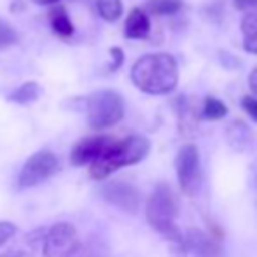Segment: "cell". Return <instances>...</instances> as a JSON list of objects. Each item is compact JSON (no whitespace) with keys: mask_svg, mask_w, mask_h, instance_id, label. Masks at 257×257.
<instances>
[{"mask_svg":"<svg viewBox=\"0 0 257 257\" xmlns=\"http://www.w3.org/2000/svg\"><path fill=\"white\" fill-rule=\"evenodd\" d=\"M96 7H98L100 16L110 23L122 16V0H96Z\"/></svg>","mask_w":257,"mask_h":257,"instance_id":"obj_16","label":"cell"},{"mask_svg":"<svg viewBox=\"0 0 257 257\" xmlns=\"http://www.w3.org/2000/svg\"><path fill=\"white\" fill-rule=\"evenodd\" d=\"M241 35H243V48L247 53L257 54V14L248 13L241 20Z\"/></svg>","mask_w":257,"mask_h":257,"instance_id":"obj_13","label":"cell"},{"mask_svg":"<svg viewBox=\"0 0 257 257\" xmlns=\"http://www.w3.org/2000/svg\"><path fill=\"white\" fill-rule=\"evenodd\" d=\"M248 84H250L252 93H254L255 98H257V67L250 72V77H248Z\"/></svg>","mask_w":257,"mask_h":257,"instance_id":"obj_25","label":"cell"},{"mask_svg":"<svg viewBox=\"0 0 257 257\" xmlns=\"http://www.w3.org/2000/svg\"><path fill=\"white\" fill-rule=\"evenodd\" d=\"M18 42V32L11 23L0 18V51L11 48Z\"/></svg>","mask_w":257,"mask_h":257,"instance_id":"obj_19","label":"cell"},{"mask_svg":"<svg viewBox=\"0 0 257 257\" xmlns=\"http://www.w3.org/2000/svg\"><path fill=\"white\" fill-rule=\"evenodd\" d=\"M70 257H100L98 254H96V250L95 248H91V247H79L77 248V252H75L74 255H70Z\"/></svg>","mask_w":257,"mask_h":257,"instance_id":"obj_22","label":"cell"},{"mask_svg":"<svg viewBox=\"0 0 257 257\" xmlns=\"http://www.w3.org/2000/svg\"><path fill=\"white\" fill-rule=\"evenodd\" d=\"M241 107H243V110L257 122V98L255 96H243V98H241Z\"/></svg>","mask_w":257,"mask_h":257,"instance_id":"obj_21","label":"cell"},{"mask_svg":"<svg viewBox=\"0 0 257 257\" xmlns=\"http://www.w3.org/2000/svg\"><path fill=\"white\" fill-rule=\"evenodd\" d=\"M177 198L173 194L172 187L168 184L161 182L154 187L149 201L146 206V217L147 222L158 231L161 236H165L179 252L184 250V234L175 226L177 217Z\"/></svg>","mask_w":257,"mask_h":257,"instance_id":"obj_3","label":"cell"},{"mask_svg":"<svg viewBox=\"0 0 257 257\" xmlns=\"http://www.w3.org/2000/svg\"><path fill=\"white\" fill-rule=\"evenodd\" d=\"M252 132L248 126H245L243 122H234V124L229 126V140L234 147H240V149H245L248 144L252 142Z\"/></svg>","mask_w":257,"mask_h":257,"instance_id":"obj_17","label":"cell"},{"mask_svg":"<svg viewBox=\"0 0 257 257\" xmlns=\"http://www.w3.org/2000/svg\"><path fill=\"white\" fill-rule=\"evenodd\" d=\"M147 7H149V13L166 16V14H175L182 7V2L180 0H149Z\"/></svg>","mask_w":257,"mask_h":257,"instance_id":"obj_18","label":"cell"},{"mask_svg":"<svg viewBox=\"0 0 257 257\" xmlns=\"http://www.w3.org/2000/svg\"><path fill=\"white\" fill-rule=\"evenodd\" d=\"M177 177L179 186L187 196H196L203 184L200 153L194 144H186L177 156Z\"/></svg>","mask_w":257,"mask_h":257,"instance_id":"obj_5","label":"cell"},{"mask_svg":"<svg viewBox=\"0 0 257 257\" xmlns=\"http://www.w3.org/2000/svg\"><path fill=\"white\" fill-rule=\"evenodd\" d=\"M58 170H60V161L56 156L51 151H39L25 161L23 168L18 175V186L21 189L35 187L51 179Z\"/></svg>","mask_w":257,"mask_h":257,"instance_id":"obj_6","label":"cell"},{"mask_svg":"<svg viewBox=\"0 0 257 257\" xmlns=\"http://www.w3.org/2000/svg\"><path fill=\"white\" fill-rule=\"evenodd\" d=\"M81 247L77 231L67 222L54 224L44 234L42 257H70Z\"/></svg>","mask_w":257,"mask_h":257,"instance_id":"obj_7","label":"cell"},{"mask_svg":"<svg viewBox=\"0 0 257 257\" xmlns=\"http://www.w3.org/2000/svg\"><path fill=\"white\" fill-rule=\"evenodd\" d=\"M184 250L198 257H220V243L200 229H191L184 234Z\"/></svg>","mask_w":257,"mask_h":257,"instance_id":"obj_10","label":"cell"},{"mask_svg":"<svg viewBox=\"0 0 257 257\" xmlns=\"http://www.w3.org/2000/svg\"><path fill=\"white\" fill-rule=\"evenodd\" d=\"M234 6L241 11H247V9H250V7L257 6V0H234Z\"/></svg>","mask_w":257,"mask_h":257,"instance_id":"obj_24","label":"cell"},{"mask_svg":"<svg viewBox=\"0 0 257 257\" xmlns=\"http://www.w3.org/2000/svg\"><path fill=\"white\" fill-rule=\"evenodd\" d=\"M86 115L93 130H107L124 117V100L110 89L96 91L86 100Z\"/></svg>","mask_w":257,"mask_h":257,"instance_id":"obj_4","label":"cell"},{"mask_svg":"<svg viewBox=\"0 0 257 257\" xmlns=\"http://www.w3.org/2000/svg\"><path fill=\"white\" fill-rule=\"evenodd\" d=\"M16 226H14L13 222H7V220H2L0 222V247L2 245H6L7 241L11 240V238L16 234Z\"/></svg>","mask_w":257,"mask_h":257,"instance_id":"obj_20","label":"cell"},{"mask_svg":"<svg viewBox=\"0 0 257 257\" xmlns=\"http://www.w3.org/2000/svg\"><path fill=\"white\" fill-rule=\"evenodd\" d=\"M110 53H112V56H114V60H115V63L112 65V70H115V68H119L122 65V60H124V54H122V51L119 48H114V49H110Z\"/></svg>","mask_w":257,"mask_h":257,"instance_id":"obj_23","label":"cell"},{"mask_svg":"<svg viewBox=\"0 0 257 257\" xmlns=\"http://www.w3.org/2000/svg\"><path fill=\"white\" fill-rule=\"evenodd\" d=\"M2 257H20V255H14V254H6V255H2Z\"/></svg>","mask_w":257,"mask_h":257,"instance_id":"obj_27","label":"cell"},{"mask_svg":"<svg viewBox=\"0 0 257 257\" xmlns=\"http://www.w3.org/2000/svg\"><path fill=\"white\" fill-rule=\"evenodd\" d=\"M149 34H151V21L146 11L140 9V7H135V9L130 11L124 23V37L140 41V39L149 37Z\"/></svg>","mask_w":257,"mask_h":257,"instance_id":"obj_11","label":"cell"},{"mask_svg":"<svg viewBox=\"0 0 257 257\" xmlns=\"http://www.w3.org/2000/svg\"><path fill=\"white\" fill-rule=\"evenodd\" d=\"M49 25H51V30L54 35L61 39H68L75 34V27L72 23L70 16H68V11L65 9V6L61 4H53V7L49 9Z\"/></svg>","mask_w":257,"mask_h":257,"instance_id":"obj_12","label":"cell"},{"mask_svg":"<svg viewBox=\"0 0 257 257\" xmlns=\"http://www.w3.org/2000/svg\"><path fill=\"white\" fill-rule=\"evenodd\" d=\"M132 81L147 95H168L179 84L175 58L168 53H151L139 58L132 67Z\"/></svg>","mask_w":257,"mask_h":257,"instance_id":"obj_1","label":"cell"},{"mask_svg":"<svg viewBox=\"0 0 257 257\" xmlns=\"http://www.w3.org/2000/svg\"><path fill=\"white\" fill-rule=\"evenodd\" d=\"M32 2L39 4V6H53V4H58L60 0H32Z\"/></svg>","mask_w":257,"mask_h":257,"instance_id":"obj_26","label":"cell"},{"mask_svg":"<svg viewBox=\"0 0 257 257\" xmlns=\"http://www.w3.org/2000/svg\"><path fill=\"white\" fill-rule=\"evenodd\" d=\"M227 107L215 96H206L203 102V108H201V117L206 121H219V119L226 117Z\"/></svg>","mask_w":257,"mask_h":257,"instance_id":"obj_15","label":"cell"},{"mask_svg":"<svg viewBox=\"0 0 257 257\" xmlns=\"http://www.w3.org/2000/svg\"><path fill=\"white\" fill-rule=\"evenodd\" d=\"M102 196L105 201L128 213H135L140 206V193L137 187L128 182H108L102 187Z\"/></svg>","mask_w":257,"mask_h":257,"instance_id":"obj_8","label":"cell"},{"mask_svg":"<svg viewBox=\"0 0 257 257\" xmlns=\"http://www.w3.org/2000/svg\"><path fill=\"white\" fill-rule=\"evenodd\" d=\"M39 96H41V86L37 82H25V84L18 86L14 91H11L7 100L18 105H28L34 103Z\"/></svg>","mask_w":257,"mask_h":257,"instance_id":"obj_14","label":"cell"},{"mask_svg":"<svg viewBox=\"0 0 257 257\" xmlns=\"http://www.w3.org/2000/svg\"><path fill=\"white\" fill-rule=\"evenodd\" d=\"M151 144L142 135H130L122 140H115L98 159L89 165V175L95 180L107 179L124 166L137 165L149 154Z\"/></svg>","mask_w":257,"mask_h":257,"instance_id":"obj_2","label":"cell"},{"mask_svg":"<svg viewBox=\"0 0 257 257\" xmlns=\"http://www.w3.org/2000/svg\"><path fill=\"white\" fill-rule=\"evenodd\" d=\"M114 142V139L108 135H95V137H86V139L79 140L74 146L70 153V161L75 166H84L91 165L95 159H98L108 146Z\"/></svg>","mask_w":257,"mask_h":257,"instance_id":"obj_9","label":"cell"}]
</instances>
